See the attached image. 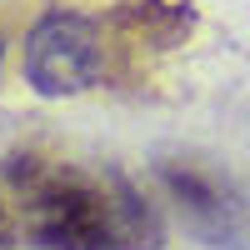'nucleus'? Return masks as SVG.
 I'll return each instance as SVG.
<instances>
[{
	"mask_svg": "<svg viewBox=\"0 0 250 250\" xmlns=\"http://www.w3.org/2000/svg\"><path fill=\"white\" fill-rule=\"evenodd\" d=\"M5 240H10V220H5V205H0V250H5Z\"/></svg>",
	"mask_w": 250,
	"mask_h": 250,
	"instance_id": "20e7f679",
	"label": "nucleus"
},
{
	"mask_svg": "<svg viewBox=\"0 0 250 250\" xmlns=\"http://www.w3.org/2000/svg\"><path fill=\"white\" fill-rule=\"evenodd\" d=\"M160 180L180 205L185 230L210 250H250V205L230 175L210 170L200 160H165Z\"/></svg>",
	"mask_w": 250,
	"mask_h": 250,
	"instance_id": "f03ea898",
	"label": "nucleus"
},
{
	"mask_svg": "<svg viewBox=\"0 0 250 250\" xmlns=\"http://www.w3.org/2000/svg\"><path fill=\"white\" fill-rule=\"evenodd\" d=\"M5 180L35 250H160V215L120 170L10 155Z\"/></svg>",
	"mask_w": 250,
	"mask_h": 250,
	"instance_id": "f257e3e1",
	"label": "nucleus"
},
{
	"mask_svg": "<svg viewBox=\"0 0 250 250\" xmlns=\"http://www.w3.org/2000/svg\"><path fill=\"white\" fill-rule=\"evenodd\" d=\"M0 55H5V45H0Z\"/></svg>",
	"mask_w": 250,
	"mask_h": 250,
	"instance_id": "39448f33",
	"label": "nucleus"
},
{
	"mask_svg": "<svg viewBox=\"0 0 250 250\" xmlns=\"http://www.w3.org/2000/svg\"><path fill=\"white\" fill-rule=\"evenodd\" d=\"M25 80L40 95H80L100 80V35L85 15L55 10L25 40Z\"/></svg>",
	"mask_w": 250,
	"mask_h": 250,
	"instance_id": "7ed1b4c3",
	"label": "nucleus"
}]
</instances>
